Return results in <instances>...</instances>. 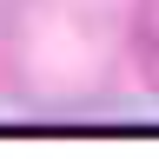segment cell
<instances>
[{
    "mask_svg": "<svg viewBox=\"0 0 159 159\" xmlns=\"http://www.w3.org/2000/svg\"><path fill=\"white\" fill-rule=\"evenodd\" d=\"M133 60H139V73H146V86L159 99V0L133 7Z\"/></svg>",
    "mask_w": 159,
    "mask_h": 159,
    "instance_id": "obj_1",
    "label": "cell"
}]
</instances>
